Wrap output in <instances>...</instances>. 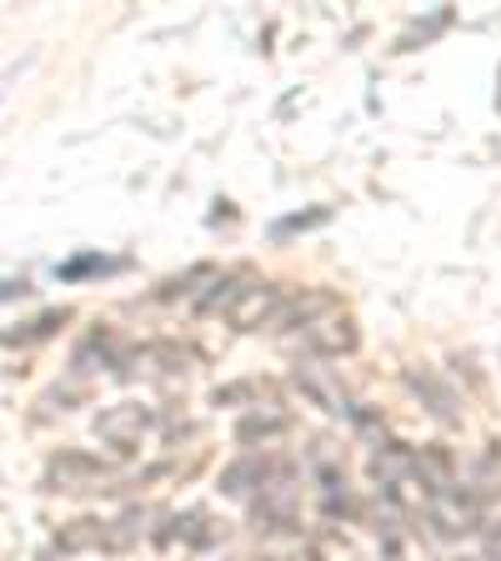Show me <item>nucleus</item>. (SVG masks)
<instances>
[{
    "label": "nucleus",
    "instance_id": "20e7f679",
    "mask_svg": "<svg viewBox=\"0 0 501 561\" xmlns=\"http://www.w3.org/2000/svg\"><path fill=\"white\" fill-rule=\"evenodd\" d=\"M151 432V411L136 407V401H121V407H105L101 416H95V436H101L105 446H116V451H130V446H140V436Z\"/></svg>",
    "mask_w": 501,
    "mask_h": 561
},
{
    "label": "nucleus",
    "instance_id": "423d86ee",
    "mask_svg": "<svg viewBox=\"0 0 501 561\" xmlns=\"http://www.w3.org/2000/svg\"><path fill=\"white\" fill-rule=\"evenodd\" d=\"M101 481H105V467L86 451H60V456H50V467H46V486H56V491H86V486H101Z\"/></svg>",
    "mask_w": 501,
    "mask_h": 561
},
{
    "label": "nucleus",
    "instance_id": "7ed1b4c3",
    "mask_svg": "<svg viewBox=\"0 0 501 561\" xmlns=\"http://www.w3.org/2000/svg\"><path fill=\"white\" fill-rule=\"evenodd\" d=\"M301 346L311 356H351L362 346V331H356V321L346 311H331L321 321H311V327H301Z\"/></svg>",
    "mask_w": 501,
    "mask_h": 561
},
{
    "label": "nucleus",
    "instance_id": "1a4fd4ad",
    "mask_svg": "<svg viewBox=\"0 0 501 561\" xmlns=\"http://www.w3.org/2000/svg\"><path fill=\"white\" fill-rule=\"evenodd\" d=\"M372 471H376V481H382V486H397L401 477H411V471H417V456L401 451V446H386V451H376Z\"/></svg>",
    "mask_w": 501,
    "mask_h": 561
},
{
    "label": "nucleus",
    "instance_id": "9d476101",
    "mask_svg": "<svg viewBox=\"0 0 501 561\" xmlns=\"http://www.w3.org/2000/svg\"><path fill=\"white\" fill-rule=\"evenodd\" d=\"M101 537H105V522H70L66 531L56 537V551H66V557H76V551H91V547H101Z\"/></svg>",
    "mask_w": 501,
    "mask_h": 561
},
{
    "label": "nucleus",
    "instance_id": "f257e3e1",
    "mask_svg": "<svg viewBox=\"0 0 501 561\" xmlns=\"http://www.w3.org/2000/svg\"><path fill=\"white\" fill-rule=\"evenodd\" d=\"M296 512H301V486L286 467H271L266 486L257 491V526L261 531H292Z\"/></svg>",
    "mask_w": 501,
    "mask_h": 561
},
{
    "label": "nucleus",
    "instance_id": "6e6552de",
    "mask_svg": "<svg viewBox=\"0 0 501 561\" xmlns=\"http://www.w3.org/2000/svg\"><path fill=\"white\" fill-rule=\"evenodd\" d=\"M140 531H146V512H126L121 522H105L101 551H126V547H136Z\"/></svg>",
    "mask_w": 501,
    "mask_h": 561
},
{
    "label": "nucleus",
    "instance_id": "39448f33",
    "mask_svg": "<svg viewBox=\"0 0 501 561\" xmlns=\"http://www.w3.org/2000/svg\"><path fill=\"white\" fill-rule=\"evenodd\" d=\"M426 522L442 531V537H462V531H477V496H467L462 486H446L426 496Z\"/></svg>",
    "mask_w": 501,
    "mask_h": 561
},
{
    "label": "nucleus",
    "instance_id": "0eeeda50",
    "mask_svg": "<svg viewBox=\"0 0 501 561\" xmlns=\"http://www.w3.org/2000/svg\"><path fill=\"white\" fill-rule=\"evenodd\" d=\"M296 386H301L306 397H311V407L331 411V416H351L346 386H341L337 376L327 371V366H296Z\"/></svg>",
    "mask_w": 501,
    "mask_h": 561
},
{
    "label": "nucleus",
    "instance_id": "ddd939ff",
    "mask_svg": "<svg viewBox=\"0 0 501 561\" xmlns=\"http://www.w3.org/2000/svg\"><path fill=\"white\" fill-rule=\"evenodd\" d=\"M116 266V261H101V256H76V261H66V266H60V276L66 280H76V276H91V271H111Z\"/></svg>",
    "mask_w": 501,
    "mask_h": 561
},
{
    "label": "nucleus",
    "instance_id": "9b49d317",
    "mask_svg": "<svg viewBox=\"0 0 501 561\" xmlns=\"http://www.w3.org/2000/svg\"><path fill=\"white\" fill-rule=\"evenodd\" d=\"M276 432H286V416H281V411H266V416H246L241 426H236V436H241V442H257V436H276Z\"/></svg>",
    "mask_w": 501,
    "mask_h": 561
},
{
    "label": "nucleus",
    "instance_id": "dca6fc26",
    "mask_svg": "<svg viewBox=\"0 0 501 561\" xmlns=\"http://www.w3.org/2000/svg\"><path fill=\"white\" fill-rule=\"evenodd\" d=\"M261 561H316V557H261Z\"/></svg>",
    "mask_w": 501,
    "mask_h": 561
},
{
    "label": "nucleus",
    "instance_id": "2eb2a0df",
    "mask_svg": "<svg viewBox=\"0 0 501 561\" xmlns=\"http://www.w3.org/2000/svg\"><path fill=\"white\" fill-rule=\"evenodd\" d=\"M487 551L501 561V526H497V531H487Z\"/></svg>",
    "mask_w": 501,
    "mask_h": 561
},
{
    "label": "nucleus",
    "instance_id": "f03ea898",
    "mask_svg": "<svg viewBox=\"0 0 501 561\" xmlns=\"http://www.w3.org/2000/svg\"><path fill=\"white\" fill-rule=\"evenodd\" d=\"M281 301H286V291L281 286H271V280H257V286H241L236 291V301L226 306V321H231L236 331H261L276 321Z\"/></svg>",
    "mask_w": 501,
    "mask_h": 561
},
{
    "label": "nucleus",
    "instance_id": "f8f14e48",
    "mask_svg": "<svg viewBox=\"0 0 501 561\" xmlns=\"http://www.w3.org/2000/svg\"><path fill=\"white\" fill-rule=\"evenodd\" d=\"M60 321H70V311H46L41 321H31V331H21V336H5V341H35V336H50V331L60 327Z\"/></svg>",
    "mask_w": 501,
    "mask_h": 561
},
{
    "label": "nucleus",
    "instance_id": "4468645a",
    "mask_svg": "<svg viewBox=\"0 0 501 561\" xmlns=\"http://www.w3.org/2000/svg\"><path fill=\"white\" fill-rule=\"evenodd\" d=\"M327 221V210H306V216H286V221L276 226V236H292V231H306V226H321Z\"/></svg>",
    "mask_w": 501,
    "mask_h": 561
}]
</instances>
